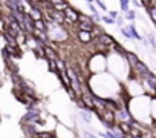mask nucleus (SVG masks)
<instances>
[{
	"label": "nucleus",
	"mask_w": 156,
	"mask_h": 138,
	"mask_svg": "<svg viewBox=\"0 0 156 138\" xmlns=\"http://www.w3.org/2000/svg\"><path fill=\"white\" fill-rule=\"evenodd\" d=\"M95 2H97V5H98L103 11H107V6H106V3L103 2V0H95Z\"/></svg>",
	"instance_id": "obj_25"
},
{
	"label": "nucleus",
	"mask_w": 156,
	"mask_h": 138,
	"mask_svg": "<svg viewBox=\"0 0 156 138\" xmlns=\"http://www.w3.org/2000/svg\"><path fill=\"white\" fill-rule=\"evenodd\" d=\"M144 82H145V85H148V88L153 91V94L156 92V75L151 72V74H148L145 78H144Z\"/></svg>",
	"instance_id": "obj_8"
},
{
	"label": "nucleus",
	"mask_w": 156,
	"mask_h": 138,
	"mask_svg": "<svg viewBox=\"0 0 156 138\" xmlns=\"http://www.w3.org/2000/svg\"><path fill=\"white\" fill-rule=\"evenodd\" d=\"M135 19H136V11H135V9H129V11L126 13V20L133 22Z\"/></svg>",
	"instance_id": "obj_19"
},
{
	"label": "nucleus",
	"mask_w": 156,
	"mask_h": 138,
	"mask_svg": "<svg viewBox=\"0 0 156 138\" xmlns=\"http://www.w3.org/2000/svg\"><path fill=\"white\" fill-rule=\"evenodd\" d=\"M151 2H153V0H141V3H142V6H144V8L151 6Z\"/></svg>",
	"instance_id": "obj_27"
},
{
	"label": "nucleus",
	"mask_w": 156,
	"mask_h": 138,
	"mask_svg": "<svg viewBox=\"0 0 156 138\" xmlns=\"http://www.w3.org/2000/svg\"><path fill=\"white\" fill-rule=\"evenodd\" d=\"M28 14H29V17H31L34 22H37V20H43V19H44V17H43L44 14L41 13L40 6H38V8H29V13H28Z\"/></svg>",
	"instance_id": "obj_7"
},
{
	"label": "nucleus",
	"mask_w": 156,
	"mask_h": 138,
	"mask_svg": "<svg viewBox=\"0 0 156 138\" xmlns=\"http://www.w3.org/2000/svg\"><path fill=\"white\" fill-rule=\"evenodd\" d=\"M78 22H80V23H89V25H94V26H95V22H94L92 16L80 14V17H78Z\"/></svg>",
	"instance_id": "obj_14"
},
{
	"label": "nucleus",
	"mask_w": 156,
	"mask_h": 138,
	"mask_svg": "<svg viewBox=\"0 0 156 138\" xmlns=\"http://www.w3.org/2000/svg\"><path fill=\"white\" fill-rule=\"evenodd\" d=\"M37 2H46V0H37Z\"/></svg>",
	"instance_id": "obj_32"
},
{
	"label": "nucleus",
	"mask_w": 156,
	"mask_h": 138,
	"mask_svg": "<svg viewBox=\"0 0 156 138\" xmlns=\"http://www.w3.org/2000/svg\"><path fill=\"white\" fill-rule=\"evenodd\" d=\"M116 127H118V129H119L124 135H127V133H130V132H132V127H133V126H132L129 121H119Z\"/></svg>",
	"instance_id": "obj_9"
},
{
	"label": "nucleus",
	"mask_w": 156,
	"mask_h": 138,
	"mask_svg": "<svg viewBox=\"0 0 156 138\" xmlns=\"http://www.w3.org/2000/svg\"><path fill=\"white\" fill-rule=\"evenodd\" d=\"M80 118L86 123V124H90L92 123V115H90V111H80Z\"/></svg>",
	"instance_id": "obj_11"
},
{
	"label": "nucleus",
	"mask_w": 156,
	"mask_h": 138,
	"mask_svg": "<svg viewBox=\"0 0 156 138\" xmlns=\"http://www.w3.org/2000/svg\"><path fill=\"white\" fill-rule=\"evenodd\" d=\"M109 16H110L112 19H115V20H116V19L119 17V14H118V11H113V9H110V11H109Z\"/></svg>",
	"instance_id": "obj_26"
},
{
	"label": "nucleus",
	"mask_w": 156,
	"mask_h": 138,
	"mask_svg": "<svg viewBox=\"0 0 156 138\" xmlns=\"http://www.w3.org/2000/svg\"><path fill=\"white\" fill-rule=\"evenodd\" d=\"M64 16H66V22H69V23H78V17H80V13H78L75 8L69 6V8L64 11Z\"/></svg>",
	"instance_id": "obj_4"
},
{
	"label": "nucleus",
	"mask_w": 156,
	"mask_h": 138,
	"mask_svg": "<svg viewBox=\"0 0 156 138\" xmlns=\"http://www.w3.org/2000/svg\"><path fill=\"white\" fill-rule=\"evenodd\" d=\"M145 9H147V13H148L150 19L153 20V23L156 25V6H148V8H145Z\"/></svg>",
	"instance_id": "obj_17"
},
{
	"label": "nucleus",
	"mask_w": 156,
	"mask_h": 138,
	"mask_svg": "<svg viewBox=\"0 0 156 138\" xmlns=\"http://www.w3.org/2000/svg\"><path fill=\"white\" fill-rule=\"evenodd\" d=\"M101 20H103L104 23H107V25H113V23H116V20L112 19L110 16H101Z\"/></svg>",
	"instance_id": "obj_21"
},
{
	"label": "nucleus",
	"mask_w": 156,
	"mask_h": 138,
	"mask_svg": "<svg viewBox=\"0 0 156 138\" xmlns=\"http://www.w3.org/2000/svg\"><path fill=\"white\" fill-rule=\"evenodd\" d=\"M95 26H97V25H95ZM95 26H94V25H89V23H80V22H78V29H80V31H86V32H92V34H94Z\"/></svg>",
	"instance_id": "obj_12"
},
{
	"label": "nucleus",
	"mask_w": 156,
	"mask_h": 138,
	"mask_svg": "<svg viewBox=\"0 0 156 138\" xmlns=\"http://www.w3.org/2000/svg\"><path fill=\"white\" fill-rule=\"evenodd\" d=\"M127 29H129V32L132 34V37L135 38V40H142V37L138 34V31H136V28H135V25H129V26H126Z\"/></svg>",
	"instance_id": "obj_15"
},
{
	"label": "nucleus",
	"mask_w": 156,
	"mask_h": 138,
	"mask_svg": "<svg viewBox=\"0 0 156 138\" xmlns=\"http://www.w3.org/2000/svg\"><path fill=\"white\" fill-rule=\"evenodd\" d=\"M133 138H142V136H133Z\"/></svg>",
	"instance_id": "obj_33"
},
{
	"label": "nucleus",
	"mask_w": 156,
	"mask_h": 138,
	"mask_svg": "<svg viewBox=\"0 0 156 138\" xmlns=\"http://www.w3.org/2000/svg\"><path fill=\"white\" fill-rule=\"evenodd\" d=\"M132 69H133V74H135L138 78H142V80H144V78H145L148 74H151L150 67H148V66H147L144 61H139V63H138L136 66H133Z\"/></svg>",
	"instance_id": "obj_1"
},
{
	"label": "nucleus",
	"mask_w": 156,
	"mask_h": 138,
	"mask_svg": "<svg viewBox=\"0 0 156 138\" xmlns=\"http://www.w3.org/2000/svg\"><path fill=\"white\" fill-rule=\"evenodd\" d=\"M83 138H98V135H95L90 130H83Z\"/></svg>",
	"instance_id": "obj_23"
},
{
	"label": "nucleus",
	"mask_w": 156,
	"mask_h": 138,
	"mask_svg": "<svg viewBox=\"0 0 156 138\" xmlns=\"http://www.w3.org/2000/svg\"><path fill=\"white\" fill-rule=\"evenodd\" d=\"M142 138H154V136H142Z\"/></svg>",
	"instance_id": "obj_31"
},
{
	"label": "nucleus",
	"mask_w": 156,
	"mask_h": 138,
	"mask_svg": "<svg viewBox=\"0 0 156 138\" xmlns=\"http://www.w3.org/2000/svg\"><path fill=\"white\" fill-rule=\"evenodd\" d=\"M34 138H57V135L52 130H38Z\"/></svg>",
	"instance_id": "obj_10"
},
{
	"label": "nucleus",
	"mask_w": 156,
	"mask_h": 138,
	"mask_svg": "<svg viewBox=\"0 0 156 138\" xmlns=\"http://www.w3.org/2000/svg\"><path fill=\"white\" fill-rule=\"evenodd\" d=\"M87 8L90 9L92 16H97V14H100V13H98V9H97V6H95L94 3H87Z\"/></svg>",
	"instance_id": "obj_24"
},
{
	"label": "nucleus",
	"mask_w": 156,
	"mask_h": 138,
	"mask_svg": "<svg viewBox=\"0 0 156 138\" xmlns=\"http://www.w3.org/2000/svg\"><path fill=\"white\" fill-rule=\"evenodd\" d=\"M116 23H118V25H119V26L122 28V23H124V19H122V17H118V19H116Z\"/></svg>",
	"instance_id": "obj_29"
},
{
	"label": "nucleus",
	"mask_w": 156,
	"mask_h": 138,
	"mask_svg": "<svg viewBox=\"0 0 156 138\" xmlns=\"http://www.w3.org/2000/svg\"><path fill=\"white\" fill-rule=\"evenodd\" d=\"M48 16L52 19V22L58 23V25H63L66 22V16H64V11H57V9H52L48 13Z\"/></svg>",
	"instance_id": "obj_2"
},
{
	"label": "nucleus",
	"mask_w": 156,
	"mask_h": 138,
	"mask_svg": "<svg viewBox=\"0 0 156 138\" xmlns=\"http://www.w3.org/2000/svg\"><path fill=\"white\" fill-rule=\"evenodd\" d=\"M34 26H35V29H37V31L48 32V25H46L44 19H43V20H37V22H34Z\"/></svg>",
	"instance_id": "obj_13"
},
{
	"label": "nucleus",
	"mask_w": 156,
	"mask_h": 138,
	"mask_svg": "<svg viewBox=\"0 0 156 138\" xmlns=\"http://www.w3.org/2000/svg\"><path fill=\"white\" fill-rule=\"evenodd\" d=\"M130 2L133 3V6H135V8H141V6H142L141 0H130Z\"/></svg>",
	"instance_id": "obj_28"
},
{
	"label": "nucleus",
	"mask_w": 156,
	"mask_h": 138,
	"mask_svg": "<svg viewBox=\"0 0 156 138\" xmlns=\"http://www.w3.org/2000/svg\"><path fill=\"white\" fill-rule=\"evenodd\" d=\"M124 58H126L127 64H130L132 67H133V66H136V64L141 61V60H139V57H138V54H136V52H130V51H127V52H126Z\"/></svg>",
	"instance_id": "obj_5"
},
{
	"label": "nucleus",
	"mask_w": 156,
	"mask_h": 138,
	"mask_svg": "<svg viewBox=\"0 0 156 138\" xmlns=\"http://www.w3.org/2000/svg\"><path fill=\"white\" fill-rule=\"evenodd\" d=\"M130 0H119V6H121V11L122 13H127L130 9Z\"/></svg>",
	"instance_id": "obj_18"
},
{
	"label": "nucleus",
	"mask_w": 156,
	"mask_h": 138,
	"mask_svg": "<svg viewBox=\"0 0 156 138\" xmlns=\"http://www.w3.org/2000/svg\"><path fill=\"white\" fill-rule=\"evenodd\" d=\"M76 37H78V40H80L81 43H84V45H89L92 40H95V38H92V32H86V31H78Z\"/></svg>",
	"instance_id": "obj_6"
},
{
	"label": "nucleus",
	"mask_w": 156,
	"mask_h": 138,
	"mask_svg": "<svg viewBox=\"0 0 156 138\" xmlns=\"http://www.w3.org/2000/svg\"><path fill=\"white\" fill-rule=\"evenodd\" d=\"M95 0H86V3H94Z\"/></svg>",
	"instance_id": "obj_30"
},
{
	"label": "nucleus",
	"mask_w": 156,
	"mask_h": 138,
	"mask_svg": "<svg viewBox=\"0 0 156 138\" xmlns=\"http://www.w3.org/2000/svg\"><path fill=\"white\" fill-rule=\"evenodd\" d=\"M97 135H100L101 138H118L116 133L113 130H106V132H97Z\"/></svg>",
	"instance_id": "obj_16"
},
{
	"label": "nucleus",
	"mask_w": 156,
	"mask_h": 138,
	"mask_svg": "<svg viewBox=\"0 0 156 138\" xmlns=\"http://www.w3.org/2000/svg\"><path fill=\"white\" fill-rule=\"evenodd\" d=\"M147 38H148V43L151 45V48L156 51V37H154V34L148 32V34H147Z\"/></svg>",
	"instance_id": "obj_20"
},
{
	"label": "nucleus",
	"mask_w": 156,
	"mask_h": 138,
	"mask_svg": "<svg viewBox=\"0 0 156 138\" xmlns=\"http://www.w3.org/2000/svg\"><path fill=\"white\" fill-rule=\"evenodd\" d=\"M97 40H98L100 43L109 46V48H112V46L116 43V40L113 38V35H110V34H107V32H101L100 35H97Z\"/></svg>",
	"instance_id": "obj_3"
},
{
	"label": "nucleus",
	"mask_w": 156,
	"mask_h": 138,
	"mask_svg": "<svg viewBox=\"0 0 156 138\" xmlns=\"http://www.w3.org/2000/svg\"><path fill=\"white\" fill-rule=\"evenodd\" d=\"M119 31H121V34H122V35H124L126 38H129V40H132V38H133V37H132V34L129 32V29H127V28H124V26H122V28H121Z\"/></svg>",
	"instance_id": "obj_22"
}]
</instances>
